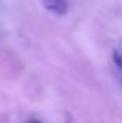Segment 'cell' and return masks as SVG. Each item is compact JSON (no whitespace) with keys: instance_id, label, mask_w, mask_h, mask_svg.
<instances>
[{"instance_id":"obj_1","label":"cell","mask_w":122,"mask_h":123,"mask_svg":"<svg viewBox=\"0 0 122 123\" xmlns=\"http://www.w3.org/2000/svg\"><path fill=\"white\" fill-rule=\"evenodd\" d=\"M46 11L56 16H64L69 9V0H38Z\"/></svg>"},{"instance_id":"obj_2","label":"cell","mask_w":122,"mask_h":123,"mask_svg":"<svg viewBox=\"0 0 122 123\" xmlns=\"http://www.w3.org/2000/svg\"><path fill=\"white\" fill-rule=\"evenodd\" d=\"M111 58H113V64L116 67L119 76L122 78V37L116 41L113 45V51H111Z\"/></svg>"},{"instance_id":"obj_3","label":"cell","mask_w":122,"mask_h":123,"mask_svg":"<svg viewBox=\"0 0 122 123\" xmlns=\"http://www.w3.org/2000/svg\"><path fill=\"white\" fill-rule=\"evenodd\" d=\"M28 123H41V122H38V120H31V122H28Z\"/></svg>"}]
</instances>
